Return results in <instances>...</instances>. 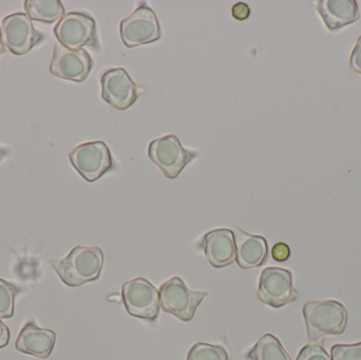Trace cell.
<instances>
[{
    "label": "cell",
    "mask_w": 361,
    "mask_h": 360,
    "mask_svg": "<svg viewBox=\"0 0 361 360\" xmlns=\"http://www.w3.org/2000/svg\"><path fill=\"white\" fill-rule=\"evenodd\" d=\"M61 280L70 287L97 280L104 266V253L97 247H75L63 259H50Z\"/></svg>",
    "instance_id": "obj_1"
},
{
    "label": "cell",
    "mask_w": 361,
    "mask_h": 360,
    "mask_svg": "<svg viewBox=\"0 0 361 360\" xmlns=\"http://www.w3.org/2000/svg\"><path fill=\"white\" fill-rule=\"evenodd\" d=\"M307 337L312 342L328 335H341L348 325V311L336 300L310 302L302 309Z\"/></svg>",
    "instance_id": "obj_2"
},
{
    "label": "cell",
    "mask_w": 361,
    "mask_h": 360,
    "mask_svg": "<svg viewBox=\"0 0 361 360\" xmlns=\"http://www.w3.org/2000/svg\"><path fill=\"white\" fill-rule=\"evenodd\" d=\"M207 296V292L192 291L179 277H173L161 287V308L163 312L188 323L195 317L197 308Z\"/></svg>",
    "instance_id": "obj_3"
},
{
    "label": "cell",
    "mask_w": 361,
    "mask_h": 360,
    "mask_svg": "<svg viewBox=\"0 0 361 360\" xmlns=\"http://www.w3.org/2000/svg\"><path fill=\"white\" fill-rule=\"evenodd\" d=\"M148 156L160 168L163 175L173 180L197 156L195 151L185 149L177 135H169L152 141Z\"/></svg>",
    "instance_id": "obj_4"
},
{
    "label": "cell",
    "mask_w": 361,
    "mask_h": 360,
    "mask_svg": "<svg viewBox=\"0 0 361 360\" xmlns=\"http://www.w3.org/2000/svg\"><path fill=\"white\" fill-rule=\"evenodd\" d=\"M69 160L87 182L97 181L114 168L109 147L103 141L80 144L70 151Z\"/></svg>",
    "instance_id": "obj_5"
},
{
    "label": "cell",
    "mask_w": 361,
    "mask_h": 360,
    "mask_svg": "<svg viewBox=\"0 0 361 360\" xmlns=\"http://www.w3.org/2000/svg\"><path fill=\"white\" fill-rule=\"evenodd\" d=\"M54 34L59 44L71 50H80L86 46L99 48L97 23L86 13H67L55 25Z\"/></svg>",
    "instance_id": "obj_6"
},
{
    "label": "cell",
    "mask_w": 361,
    "mask_h": 360,
    "mask_svg": "<svg viewBox=\"0 0 361 360\" xmlns=\"http://www.w3.org/2000/svg\"><path fill=\"white\" fill-rule=\"evenodd\" d=\"M120 36L127 48L158 42L162 37V30L156 12L147 4H142L133 14L122 20Z\"/></svg>",
    "instance_id": "obj_7"
},
{
    "label": "cell",
    "mask_w": 361,
    "mask_h": 360,
    "mask_svg": "<svg viewBox=\"0 0 361 360\" xmlns=\"http://www.w3.org/2000/svg\"><path fill=\"white\" fill-rule=\"evenodd\" d=\"M122 298L128 314L154 323L160 312V291L145 278L124 283Z\"/></svg>",
    "instance_id": "obj_8"
},
{
    "label": "cell",
    "mask_w": 361,
    "mask_h": 360,
    "mask_svg": "<svg viewBox=\"0 0 361 360\" xmlns=\"http://www.w3.org/2000/svg\"><path fill=\"white\" fill-rule=\"evenodd\" d=\"M258 297L274 309L282 308L298 299V292L293 285V273L282 268H267L261 273Z\"/></svg>",
    "instance_id": "obj_9"
},
{
    "label": "cell",
    "mask_w": 361,
    "mask_h": 360,
    "mask_svg": "<svg viewBox=\"0 0 361 360\" xmlns=\"http://www.w3.org/2000/svg\"><path fill=\"white\" fill-rule=\"evenodd\" d=\"M2 40L4 46L16 56L29 53L44 42V35L34 27L31 18L25 13H14L2 20Z\"/></svg>",
    "instance_id": "obj_10"
},
{
    "label": "cell",
    "mask_w": 361,
    "mask_h": 360,
    "mask_svg": "<svg viewBox=\"0 0 361 360\" xmlns=\"http://www.w3.org/2000/svg\"><path fill=\"white\" fill-rule=\"evenodd\" d=\"M93 61L85 49L71 50L56 42L53 51L50 73L55 77L82 82L88 78Z\"/></svg>",
    "instance_id": "obj_11"
},
{
    "label": "cell",
    "mask_w": 361,
    "mask_h": 360,
    "mask_svg": "<svg viewBox=\"0 0 361 360\" xmlns=\"http://www.w3.org/2000/svg\"><path fill=\"white\" fill-rule=\"evenodd\" d=\"M102 97L118 110L130 108L139 99V88L123 68L108 70L101 77Z\"/></svg>",
    "instance_id": "obj_12"
},
{
    "label": "cell",
    "mask_w": 361,
    "mask_h": 360,
    "mask_svg": "<svg viewBox=\"0 0 361 360\" xmlns=\"http://www.w3.org/2000/svg\"><path fill=\"white\" fill-rule=\"evenodd\" d=\"M199 249L214 268H224L235 260V232L228 228L210 230L202 238Z\"/></svg>",
    "instance_id": "obj_13"
},
{
    "label": "cell",
    "mask_w": 361,
    "mask_h": 360,
    "mask_svg": "<svg viewBox=\"0 0 361 360\" xmlns=\"http://www.w3.org/2000/svg\"><path fill=\"white\" fill-rule=\"evenodd\" d=\"M56 342V334L52 330L38 328L34 323H27L21 329L15 348L23 354L46 359L50 356Z\"/></svg>",
    "instance_id": "obj_14"
},
{
    "label": "cell",
    "mask_w": 361,
    "mask_h": 360,
    "mask_svg": "<svg viewBox=\"0 0 361 360\" xmlns=\"http://www.w3.org/2000/svg\"><path fill=\"white\" fill-rule=\"evenodd\" d=\"M235 260L243 270L259 268L267 261L269 247L264 237L246 234L235 230Z\"/></svg>",
    "instance_id": "obj_15"
},
{
    "label": "cell",
    "mask_w": 361,
    "mask_h": 360,
    "mask_svg": "<svg viewBox=\"0 0 361 360\" xmlns=\"http://www.w3.org/2000/svg\"><path fill=\"white\" fill-rule=\"evenodd\" d=\"M316 8L331 32L338 31L360 19V8L355 0H319Z\"/></svg>",
    "instance_id": "obj_16"
},
{
    "label": "cell",
    "mask_w": 361,
    "mask_h": 360,
    "mask_svg": "<svg viewBox=\"0 0 361 360\" xmlns=\"http://www.w3.org/2000/svg\"><path fill=\"white\" fill-rule=\"evenodd\" d=\"M27 16L40 23H52L65 16V8L59 0H25Z\"/></svg>",
    "instance_id": "obj_17"
},
{
    "label": "cell",
    "mask_w": 361,
    "mask_h": 360,
    "mask_svg": "<svg viewBox=\"0 0 361 360\" xmlns=\"http://www.w3.org/2000/svg\"><path fill=\"white\" fill-rule=\"evenodd\" d=\"M250 360H292L280 340L271 334H265L246 354Z\"/></svg>",
    "instance_id": "obj_18"
},
{
    "label": "cell",
    "mask_w": 361,
    "mask_h": 360,
    "mask_svg": "<svg viewBox=\"0 0 361 360\" xmlns=\"http://www.w3.org/2000/svg\"><path fill=\"white\" fill-rule=\"evenodd\" d=\"M19 293V287L0 278V319L11 318L14 315L15 299Z\"/></svg>",
    "instance_id": "obj_19"
},
{
    "label": "cell",
    "mask_w": 361,
    "mask_h": 360,
    "mask_svg": "<svg viewBox=\"0 0 361 360\" xmlns=\"http://www.w3.org/2000/svg\"><path fill=\"white\" fill-rule=\"evenodd\" d=\"M187 360H228V354L223 347L197 342L191 347Z\"/></svg>",
    "instance_id": "obj_20"
},
{
    "label": "cell",
    "mask_w": 361,
    "mask_h": 360,
    "mask_svg": "<svg viewBox=\"0 0 361 360\" xmlns=\"http://www.w3.org/2000/svg\"><path fill=\"white\" fill-rule=\"evenodd\" d=\"M332 360H361V342L334 345L331 349Z\"/></svg>",
    "instance_id": "obj_21"
},
{
    "label": "cell",
    "mask_w": 361,
    "mask_h": 360,
    "mask_svg": "<svg viewBox=\"0 0 361 360\" xmlns=\"http://www.w3.org/2000/svg\"><path fill=\"white\" fill-rule=\"evenodd\" d=\"M297 360H332L324 349V342H311L301 349Z\"/></svg>",
    "instance_id": "obj_22"
},
{
    "label": "cell",
    "mask_w": 361,
    "mask_h": 360,
    "mask_svg": "<svg viewBox=\"0 0 361 360\" xmlns=\"http://www.w3.org/2000/svg\"><path fill=\"white\" fill-rule=\"evenodd\" d=\"M290 256V249L286 243L278 242L271 249V257L275 261L286 262Z\"/></svg>",
    "instance_id": "obj_23"
},
{
    "label": "cell",
    "mask_w": 361,
    "mask_h": 360,
    "mask_svg": "<svg viewBox=\"0 0 361 360\" xmlns=\"http://www.w3.org/2000/svg\"><path fill=\"white\" fill-rule=\"evenodd\" d=\"M350 66L355 73L361 74V36L358 38L355 46L352 50Z\"/></svg>",
    "instance_id": "obj_24"
},
{
    "label": "cell",
    "mask_w": 361,
    "mask_h": 360,
    "mask_svg": "<svg viewBox=\"0 0 361 360\" xmlns=\"http://www.w3.org/2000/svg\"><path fill=\"white\" fill-rule=\"evenodd\" d=\"M231 15H233V18L237 19V20H245V19H247L248 17L250 16V6L244 4V2H237V4H233V8H231Z\"/></svg>",
    "instance_id": "obj_25"
},
{
    "label": "cell",
    "mask_w": 361,
    "mask_h": 360,
    "mask_svg": "<svg viewBox=\"0 0 361 360\" xmlns=\"http://www.w3.org/2000/svg\"><path fill=\"white\" fill-rule=\"evenodd\" d=\"M10 342V330L0 321V349L8 346Z\"/></svg>",
    "instance_id": "obj_26"
},
{
    "label": "cell",
    "mask_w": 361,
    "mask_h": 360,
    "mask_svg": "<svg viewBox=\"0 0 361 360\" xmlns=\"http://www.w3.org/2000/svg\"><path fill=\"white\" fill-rule=\"evenodd\" d=\"M6 53V46H4V40H2L1 27H0V56Z\"/></svg>",
    "instance_id": "obj_27"
},
{
    "label": "cell",
    "mask_w": 361,
    "mask_h": 360,
    "mask_svg": "<svg viewBox=\"0 0 361 360\" xmlns=\"http://www.w3.org/2000/svg\"><path fill=\"white\" fill-rule=\"evenodd\" d=\"M2 156H4V152H2L1 148H0V161H1Z\"/></svg>",
    "instance_id": "obj_28"
}]
</instances>
